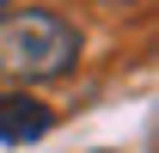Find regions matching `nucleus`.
Listing matches in <instances>:
<instances>
[{"label":"nucleus","mask_w":159,"mask_h":153,"mask_svg":"<svg viewBox=\"0 0 159 153\" xmlns=\"http://www.w3.org/2000/svg\"><path fill=\"white\" fill-rule=\"evenodd\" d=\"M80 61V31L55 12H0V80H61Z\"/></svg>","instance_id":"1"},{"label":"nucleus","mask_w":159,"mask_h":153,"mask_svg":"<svg viewBox=\"0 0 159 153\" xmlns=\"http://www.w3.org/2000/svg\"><path fill=\"white\" fill-rule=\"evenodd\" d=\"M37 135H49V104L0 92V141H37Z\"/></svg>","instance_id":"2"},{"label":"nucleus","mask_w":159,"mask_h":153,"mask_svg":"<svg viewBox=\"0 0 159 153\" xmlns=\"http://www.w3.org/2000/svg\"><path fill=\"white\" fill-rule=\"evenodd\" d=\"M110 6H122V0H110Z\"/></svg>","instance_id":"3"}]
</instances>
